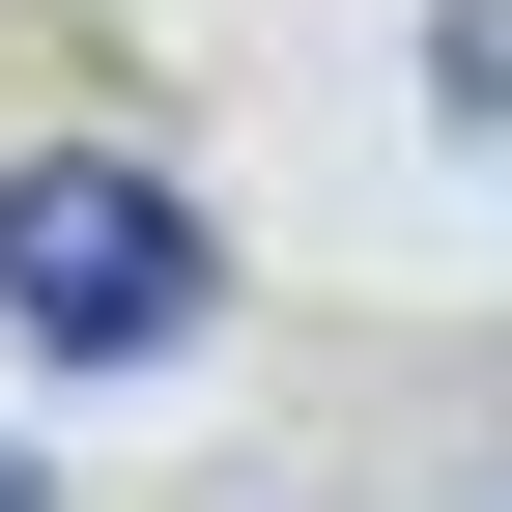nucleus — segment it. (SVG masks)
Listing matches in <instances>:
<instances>
[{
  "mask_svg": "<svg viewBox=\"0 0 512 512\" xmlns=\"http://www.w3.org/2000/svg\"><path fill=\"white\" fill-rule=\"evenodd\" d=\"M427 86H456L484 143H512V0H456V29H427Z\"/></svg>",
  "mask_w": 512,
  "mask_h": 512,
  "instance_id": "obj_2",
  "label": "nucleus"
},
{
  "mask_svg": "<svg viewBox=\"0 0 512 512\" xmlns=\"http://www.w3.org/2000/svg\"><path fill=\"white\" fill-rule=\"evenodd\" d=\"M200 200L171 171H114V143H29L0 171V313H29V370H171L200 342Z\"/></svg>",
  "mask_w": 512,
  "mask_h": 512,
  "instance_id": "obj_1",
  "label": "nucleus"
}]
</instances>
